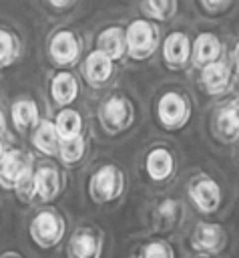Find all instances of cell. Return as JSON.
<instances>
[{
	"label": "cell",
	"mask_w": 239,
	"mask_h": 258,
	"mask_svg": "<svg viewBox=\"0 0 239 258\" xmlns=\"http://www.w3.org/2000/svg\"><path fill=\"white\" fill-rule=\"evenodd\" d=\"M114 73H116V62L96 48L88 50L80 62V77L90 89L108 87L110 81L114 79Z\"/></svg>",
	"instance_id": "15"
},
{
	"label": "cell",
	"mask_w": 239,
	"mask_h": 258,
	"mask_svg": "<svg viewBox=\"0 0 239 258\" xmlns=\"http://www.w3.org/2000/svg\"><path fill=\"white\" fill-rule=\"evenodd\" d=\"M6 151H8V147H6V143H4V139L0 137V161H2V157L6 155Z\"/></svg>",
	"instance_id": "34"
},
{
	"label": "cell",
	"mask_w": 239,
	"mask_h": 258,
	"mask_svg": "<svg viewBox=\"0 0 239 258\" xmlns=\"http://www.w3.org/2000/svg\"><path fill=\"white\" fill-rule=\"evenodd\" d=\"M141 169L149 181H153L157 185L169 183L177 175L179 155L169 143L155 141L145 149V153L141 157Z\"/></svg>",
	"instance_id": "7"
},
{
	"label": "cell",
	"mask_w": 239,
	"mask_h": 258,
	"mask_svg": "<svg viewBox=\"0 0 239 258\" xmlns=\"http://www.w3.org/2000/svg\"><path fill=\"white\" fill-rule=\"evenodd\" d=\"M42 6H44V10H50L56 16H60V14H66L68 10H74L78 4L72 2V0H64V2H44Z\"/></svg>",
	"instance_id": "30"
},
{
	"label": "cell",
	"mask_w": 239,
	"mask_h": 258,
	"mask_svg": "<svg viewBox=\"0 0 239 258\" xmlns=\"http://www.w3.org/2000/svg\"><path fill=\"white\" fill-rule=\"evenodd\" d=\"M46 56L56 71H72L84 58V38L68 26L54 28L46 38Z\"/></svg>",
	"instance_id": "3"
},
{
	"label": "cell",
	"mask_w": 239,
	"mask_h": 258,
	"mask_svg": "<svg viewBox=\"0 0 239 258\" xmlns=\"http://www.w3.org/2000/svg\"><path fill=\"white\" fill-rule=\"evenodd\" d=\"M14 196L18 198V202H22L24 206H30L32 202H36V183H34V171L28 173L14 189Z\"/></svg>",
	"instance_id": "29"
},
{
	"label": "cell",
	"mask_w": 239,
	"mask_h": 258,
	"mask_svg": "<svg viewBox=\"0 0 239 258\" xmlns=\"http://www.w3.org/2000/svg\"><path fill=\"white\" fill-rule=\"evenodd\" d=\"M211 131L221 143L239 141V95L225 97L211 115Z\"/></svg>",
	"instance_id": "11"
},
{
	"label": "cell",
	"mask_w": 239,
	"mask_h": 258,
	"mask_svg": "<svg viewBox=\"0 0 239 258\" xmlns=\"http://www.w3.org/2000/svg\"><path fill=\"white\" fill-rule=\"evenodd\" d=\"M96 117H98V123H100L102 131L110 137H116V135L127 133L135 125L137 107H135L131 97H127L125 93L114 91V93H110L102 99V103L98 105Z\"/></svg>",
	"instance_id": "5"
},
{
	"label": "cell",
	"mask_w": 239,
	"mask_h": 258,
	"mask_svg": "<svg viewBox=\"0 0 239 258\" xmlns=\"http://www.w3.org/2000/svg\"><path fill=\"white\" fill-rule=\"evenodd\" d=\"M193 258H211V256H193Z\"/></svg>",
	"instance_id": "35"
},
{
	"label": "cell",
	"mask_w": 239,
	"mask_h": 258,
	"mask_svg": "<svg viewBox=\"0 0 239 258\" xmlns=\"http://www.w3.org/2000/svg\"><path fill=\"white\" fill-rule=\"evenodd\" d=\"M195 6H197V10L205 16V18H219V16H225L229 10H233L235 8V2H231V0H199V2H195Z\"/></svg>",
	"instance_id": "28"
},
{
	"label": "cell",
	"mask_w": 239,
	"mask_h": 258,
	"mask_svg": "<svg viewBox=\"0 0 239 258\" xmlns=\"http://www.w3.org/2000/svg\"><path fill=\"white\" fill-rule=\"evenodd\" d=\"M127 58L133 62L151 60L161 48V28L147 18H133L127 26Z\"/></svg>",
	"instance_id": "6"
},
{
	"label": "cell",
	"mask_w": 239,
	"mask_h": 258,
	"mask_svg": "<svg viewBox=\"0 0 239 258\" xmlns=\"http://www.w3.org/2000/svg\"><path fill=\"white\" fill-rule=\"evenodd\" d=\"M52 121H54V127H56V131H58V135H60L62 141L84 135V117L74 107L58 109Z\"/></svg>",
	"instance_id": "23"
},
{
	"label": "cell",
	"mask_w": 239,
	"mask_h": 258,
	"mask_svg": "<svg viewBox=\"0 0 239 258\" xmlns=\"http://www.w3.org/2000/svg\"><path fill=\"white\" fill-rule=\"evenodd\" d=\"M185 206L177 198H161L151 208V226L159 234H171L183 222Z\"/></svg>",
	"instance_id": "17"
},
{
	"label": "cell",
	"mask_w": 239,
	"mask_h": 258,
	"mask_svg": "<svg viewBox=\"0 0 239 258\" xmlns=\"http://www.w3.org/2000/svg\"><path fill=\"white\" fill-rule=\"evenodd\" d=\"M6 115H4V111H2V107H0V137L6 133Z\"/></svg>",
	"instance_id": "32"
},
{
	"label": "cell",
	"mask_w": 239,
	"mask_h": 258,
	"mask_svg": "<svg viewBox=\"0 0 239 258\" xmlns=\"http://www.w3.org/2000/svg\"><path fill=\"white\" fill-rule=\"evenodd\" d=\"M36 167L34 155L20 149V147H10L6 155L0 161V187L6 191H14L16 185L32 173Z\"/></svg>",
	"instance_id": "13"
},
{
	"label": "cell",
	"mask_w": 239,
	"mask_h": 258,
	"mask_svg": "<svg viewBox=\"0 0 239 258\" xmlns=\"http://www.w3.org/2000/svg\"><path fill=\"white\" fill-rule=\"evenodd\" d=\"M66 258H102L104 234L94 224H78L66 238Z\"/></svg>",
	"instance_id": "10"
},
{
	"label": "cell",
	"mask_w": 239,
	"mask_h": 258,
	"mask_svg": "<svg viewBox=\"0 0 239 258\" xmlns=\"http://www.w3.org/2000/svg\"><path fill=\"white\" fill-rule=\"evenodd\" d=\"M193 117V101L181 89H167L157 97L155 119L161 129L177 133L189 125Z\"/></svg>",
	"instance_id": "4"
},
{
	"label": "cell",
	"mask_w": 239,
	"mask_h": 258,
	"mask_svg": "<svg viewBox=\"0 0 239 258\" xmlns=\"http://www.w3.org/2000/svg\"><path fill=\"white\" fill-rule=\"evenodd\" d=\"M225 58V44L215 32H199L191 46V64L199 71Z\"/></svg>",
	"instance_id": "18"
},
{
	"label": "cell",
	"mask_w": 239,
	"mask_h": 258,
	"mask_svg": "<svg viewBox=\"0 0 239 258\" xmlns=\"http://www.w3.org/2000/svg\"><path fill=\"white\" fill-rule=\"evenodd\" d=\"M22 38L16 30L0 26V71L14 67L22 56Z\"/></svg>",
	"instance_id": "24"
},
{
	"label": "cell",
	"mask_w": 239,
	"mask_h": 258,
	"mask_svg": "<svg viewBox=\"0 0 239 258\" xmlns=\"http://www.w3.org/2000/svg\"><path fill=\"white\" fill-rule=\"evenodd\" d=\"M80 95L78 77L72 71H56L48 81V97L58 109H68Z\"/></svg>",
	"instance_id": "19"
},
{
	"label": "cell",
	"mask_w": 239,
	"mask_h": 258,
	"mask_svg": "<svg viewBox=\"0 0 239 258\" xmlns=\"http://www.w3.org/2000/svg\"><path fill=\"white\" fill-rule=\"evenodd\" d=\"M135 258H177V250L167 238H149L139 246Z\"/></svg>",
	"instance_id": "27"
},
{
	"label": "cell",
	"mask_w": 239,
	"mask_h": 258,
	"mask_svg": "<svg viewBox=\"0 0 239 258\" xmlns=\"http://www.w3.org/2000/svg\"><path fill=\"white\" fill-rule=\"evenodd\" d=\"M94 48L112 58L114 62H121L127 58V30L121 24H108L98 30L94 38Z\"/></svg>",
	"instance_id": "21"
},
{
	"label": "cell",
	"mask_w": 239,
	"mask_h": 258,
	"mask_svg": "<svg viewBox=\"0 0 239 258\" xmlns=\"http://www.w3.org/2000/svg\"><path fill=\"white\" fill-rule=\"evenodd\" d=\"M235 77L237 75H235L231 62L223 58L219 62L199 69L197 83H199L201 91L209 97H227L235 85Z\"/></svg>",
	"instance_id": "14"
},
{
	"label": "cell",
	"mask_w": 239,
	"mask_h": 258,
	"mask_svg": "<svg viewBox=\"0 0 239 258\" xmlns=\"http://www.w3.org/2000/svg\"><path fill=\"white\" fill-rule=\"evenodd\" d=\"M86 155H88V139H86V135H80V137H74V139H66V141L60 143L58 161L66 169H78L84 163Z\"/></svg>",
	"instance_id": "25"
},
{
	"label": "cell",
	"mask_w": 239,
	"mask_h": 258,
	"mask_svg": "<svg viewBox=\"0 0 239 258\" xmlns=\"http://www.w3.org/2000/svg\"><path fill=\"white\" fill-rule=\"evenodd\" d=\"M60 143H62V139H60V135H58V131L54 127V121L52 119H46V117L40 121V125L30 135L32 149L36 153H40L42 157H48V159L58 157Z\"/></svg>",
	"instance_id": "22"
},
{
	"label": "cell",
	"mask_w": 239,
	"mask_h": 258,
	"mask_svg": "<svg viewBox=\"0 0 239 258\" xmlns=\"http://www.w3.org/2000/svg\"><path fill=\"white\" fill-rule=\"evenodd\" d=\"M139 12L143 14V18L155 24H165L177 16L179 2L177 0H149V2L139 4Z\"/></svg>",
	"instance_id": "26"
},
{
	"label": "cell",
	"mask_w": 239,
	"mask_h": 258,
	"mask_svg": "<svg viewBox=\"0 0 239 258\" xmlns=\"http://www.w3.org/2000/svg\"><path fill=\"white\" fill-rule=\"evenodd\" d=\"M42 119L44 117L40 113V107L32 97L22 95L16 101H12V105H10V121H12V127L16 129V133L32 135V131L40 125Z\"/></svg>",
	"instance_id": "20"
},
{
	"label": "cell",
	"mask_w": 239,
	"mask_h": 258,
	"mask_svg": "<svg viewBox=\"0 0 239 258\" xmlns=\"http://www.w3.org/2000/svg\"><path fill=\"white\" fill-rule=\"evenodd\" d=\"M34 183L36 200L44 206H52V202H56L64 189V175L52 161H40L34 167Z\"/></svg>",
	"instance_id": "16"
},
{
	"label": "cell",
	"mask_w": 239,
	"mask_h": 258,
	"mask_svg": "<svg viewBox=\"0 0 239 258\" xmlns=\"http://www.w3.org/2000/svg\"><path fill=\"white\" fill-rule=\"evenodd\" d=\"M187 198L201 216H215L223 206V185L207 171H199L187 181Z\"/></svg>",
	"instance_id": "8"
},
{
	"label": "cell",
	"mask_w": 239,
	"mask_h": 258,
	"mask_svg": "<svg viewBox=\"0 0 239 258\" xmlns=\"http://www.w3.org/2000/svg\"><path fill=\"white\" fill-rule=\"evenodd\" d=\"M127 175L121 165L104 161L96 165L86 179V196L94 206H110L125 196Z\"/></svg>",
	"instance_id": "2"
},
{
	"label": "cell",
	"mask_w": 239,
	"mask_h": 258,
	"mask_svg": "<svg viewBox=\"0 0 239 258\" xmlns=\"http://www.w3.org/2000/svg\"><path fill=\"white\" fill-rule=\"evenodd\" d=\"M229 244L227 230L219 222H207L201 220L193 226L189 234V248L195 252V256H211L217 258Z\"/></svg>",
	"instance_id": "9"
},
{
	"label": "cell",
	"mask_w": 239,
	"mask_h": 258,
	"mask_svg": "<svg viewBox=\"0 0 239 258\" xmlns=\"http://www.w3.org/2000/svg\"><path fill=\"white\" fill-rule=\"evenodd\" d=\"M191 46L193 38L185 30H171L161 40V60L165 69L181 73L191 64Z\"/></svg>",
	"instance_id": "12"
},
{
	"label": "cell",
	"mask_w": 239,
	"mask_h": 258,
	"mask_svg": "<svg viewBox=\"0 0 239 258\" xmlns=\"http://www.w3.org/2000/svg\"><path fill=\"white\" fill-rule=\"evenodd\" d=\"M0 258H26V256H24V254H20V252L8 250V252H2V254H0Z\"/></svg>",
	"instance_id": "33"
},
{
	"label": "cell",
	"mask_w": 239,
	"mask_h": 258,
	"mask_svg": "<svg viewBox=\"0 0 239 258\" xmlns=\"http://www.w3.org/2000/svg\"><path fill=\"white\" fill-rule=\"evenodd\" d=\"M68 234L66 216L54 206H40L28 220V236L40 250H54Z\"/></svg>",
	"instance_id": "1"
},
{
	"label": "cell",
	"mask_w": 239,
	"mask_h": 258,
	"mask_svg": "<svg viewBox=\"0 0 239 258\" xmlns=\"http://www.w3.org/2000/svg\"><path fill=\"white\" fill-rule=\"evenodd\" d=\"M231 67H233V71H235V75L239 77V40L233 44V48H231Z\"/></svg>",
	"instance_id": "31"
}]
</instances>
